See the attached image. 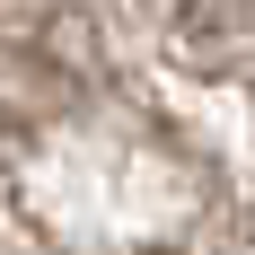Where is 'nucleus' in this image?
Instances as JSON below:
<instances>
[{
	"mask_svg": "<svg viewBox=\"0 0 255 255\" xmlns=\"http://www.w3.org/2000/svg\"><path fill=\"white\" fill-rule=\"evenodd\" d=\"M176 9H185V18H194V0H176ZM211 9H229V18H238V9H255V0H211Z\"/></svg>",
	"mask_w": 255,
	"mask_h": 255,
	"instance_id": "obj_1",
	"label": "nucleus"
}]
</instances>
